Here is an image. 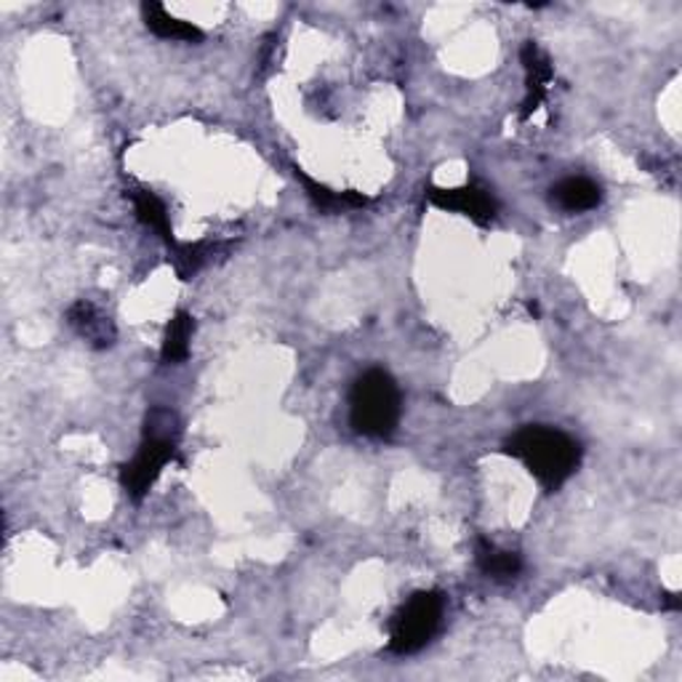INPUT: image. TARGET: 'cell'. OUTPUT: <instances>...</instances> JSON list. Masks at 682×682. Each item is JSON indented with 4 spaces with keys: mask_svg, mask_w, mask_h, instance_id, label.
<instances>
[{
    "mask_svg": "<svg viewBox=\"0 0 682 682\" xmlns=\"http://www.w3.org/2000/svg\"><path fill=\"white\" fill-rule=\"evenodd\" d=\"M475 560H478V568L493 582H512L514 576H520L523 571V560L518 552L499 550L497 544H491L488 539H478V550H475Z\"/></svg>",
    "mask_w": 682,
    "mask_h": 682,
    "instance_id": "cell-10",
    "label": "cell"
},
{
    "mask_svg": "<svg viewBox=\"0 0 682 682\" xmlns=\"http://www.w3.org/2000/svg\"><path fill=\"white\" fill-rule=\"evenodd\" d=\"M211 248L203 246V243H195V246H177L173 248V267H177L179 278L190 280L198 269L203 267L205 259H209Z\"/></svg>",
    "mask_w": 682,
    "mask_h": 682,
    "instance_id": "cell-14",
    "label": "cell"
},
{
    "mask_svg": "<svg viewBox=\"0 0 682 682\" xmlns=\"http://www.w3.org/2000/svg\"><path fill=\"white\" fill-rule=\"evenodd\" d=\"M141 17H145L147 30L156 32L163 41H184V43H198L203 41V32L195 24L182 22V19L171 17L169 11L160 3H145L141 6Z\"/></svg>",
    "mask_w": 682,
    "mask_h": 682,
    "instance_id": "cell-9",
    "label": "cell"
},
{
    "mask_svg": "<svg viewBox=\"0 0 682 682\" xmlns=\"http://www.w3.org/2000/svg\"><path fill=\"white\" fill-rule=\"evenodd\" d=\"M507 454L525 465L544 491H560L582 465V446L544 424H525L507 440Z\"/></svg>",
    "mask_w": 682,
    "mask_h": 682,
    "instance_id": "cell-1",
    "label": "cell"
},
{
    "mask_svg": "<svg viewBox=\"0 0 682 682\" xmlns=\"http://www.w3.org/2000/svg\"><path fill=\"white\" fill-rule=\"evenodd\" d=\"M192 333H195V320H192V315L187 312L173 315L169 328H166L163 350H160L163 363H184V360L190 358Z\"/></svg>",
    "mask_w": 682,
    "mask_h": 682,
    "instance_id": "cell-13",
    "label": "cell"
},
{
    "mask_svg": "<svg viewBox=\"0 0 682 682\" xmlns=\"http://www.w3.org/2000/svg\"><path fill=\"white\" fill-rule=\"evenodd\" d=\"M520 62L525 67V102L520 118H531V113H536L542 107V102L550 94V83L555 78V70H552L550 56L533 41H528L523 51H520Z\"/></svg>",
    "mask_w": 682,
    "mask_h": 682,
    "instance_id": "cell-6",
    "label": "cell"
},
{
    "mask_svg": "<svg viewBox=\"0 0 682 682\" xmlns=\"http://www.w3.org/2000/svg\"><path fill=\"white\" fill-rule=\"evenodd\" d=\"M403 397L387 371L371 369L355 379L350 392V424L358 435L387 440L401 424Z\"/></svg>",
    "mask_w": 682,
    "mask_h": 682,
    "instance_id": "cell-3",
    "label": "cell"
},
{
    "mask_svg": "<svg viewBox=\"0 0 682 682\" xmlns=\"http://www.w3.org/2000/svg\"><path fill=\"white\" fill-rule=\"evenodd\" d=\"M296 179H299L301 184H305L307 195L312 198V203L318 205L320 211H326V214H337V211H347V209H360V205H365L369 201H365L363 195H358V192H333L328 190L326 184H318L315 179L307 177L305 171L296 166Z\"/></svg>",
    "mask_w": 682,
    "mask_h": 682,
    "instance_id": "cell-11",
    "label": "cell"
},
{
    "mask_svg": "<svg viewBox=\"0 0 682 682\" xmlns=\"http://www.w3.org/2000/svg\"><path fill=\"white\" fill-rule=\"evenodd\" d=\"M67 323L78 331L81 339H86L88 344L96 347V350H107V347L115 344L113 320H109L99 307L92 305V301H75L67 310Z\"/></svg>",
    "mask_w": 682,
    "mask_h": 682,
    "instance_id": "cell-7",
    "label": "cell"
},
{
    "mask_svg": "<svg viewBox=\"0 0 682 682\" xmlns=\"http://www.w3.org/2000/svg\"><path fill=\"white\" fill-rule=\"evenodd\" d=\"M134 209H137L139 222L147 224L150 230H156V233L166 241V246H171V251L179 246L171 233L169 211H166V205L158 195H152V192H147V190L134 192Z\"/></svg>",
    "mask_w": 682,
    "mask_h": 682,
    "instance_id": "cell-12",
    "label": "cell"
},
{
    "mask_svg": "<svg viewBox=\"0 0 682 682\" xmlns=\"http://www.w3.org/2000/svg\"><path fill=\"white\" fill-rule=\"evenodd\" d=\"M603 201L600 184H595L587 177H571L552 187V203L568 214H584V211L597 209Z\"/></svg>",
    "mask_w": 682,
    "mask_h": 682,
    "instance_id": "cell-8",
    "label": "cell"
},
{
    "mask_svg": "<svg viewBox=\"0 0 682 682\" xmlns=\"http://www.w3.org/2000/svg\"><path fill=\"white\" fill-rule=\"evenodd\" d=\"M429 203L443 211H456V214L469 216L475 224H488L497 216V201L491 192L480 184L454 187V190H443V187H429L427 192Z\"/></svg>",
    "mask_w": 682,
    "mask_h": 682,
    "instance_id": "cell-5",
    "label": "cell"
},
{
    "mask_svg": "<svg viewBox=\"0 0 682 682\" xmlns=\"http://www.w3.org/2000/svg\"><path fill=\"white\" fill-rule=\"evenodd\" d=\"M179 443V419L169 408H152L147 414L145 435L141 446L134 459L120 469V482H124L128 499L141 501L156 486V480L163 472V467L173 461Z\"/></svg>",
    "mask_w": 682,
    "mask_h": 682,
    "instance_id": "cell-2",
    "label": "cell"
},
{
    "mask_svg": "<svg viewBox=\"0 0 682 682\" xmlns=\"http://www.w3.org/2000/svg\"><path fill=\"white\" fill-rule=\"evenodd\" d=\"M443 610H446L443 592H416V595L392 616L390 651L397 656L419 653L437 635V629H440Z\"/></svg>",
    "mask_w": 682,
    "mask_h": 682,
    "instance_id": "cell-4",
    "label": "cell"
}]
</instances>
